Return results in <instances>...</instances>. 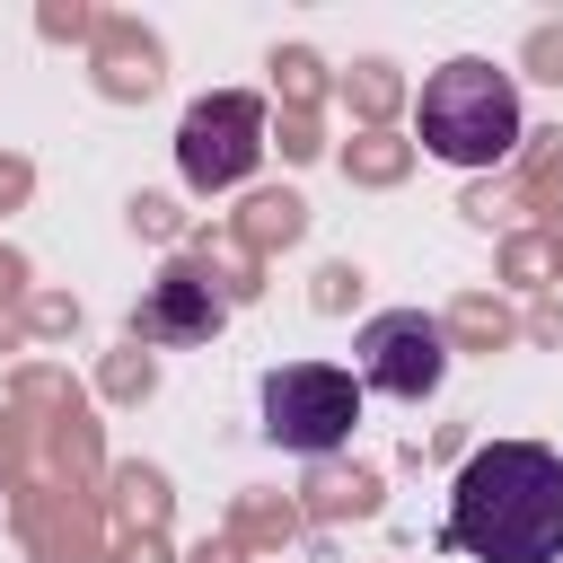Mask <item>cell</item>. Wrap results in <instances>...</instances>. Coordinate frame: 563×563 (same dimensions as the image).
Wrapping results in <instances>:
<instances>
[{"mask_svg": "<svg viewBox=\"0 0 563 563\" xmlns=\"http://www.w3.org/2000/svg\"><path fill=\"white\" fill-rule=\"evenodd\" d=\"M449 545L475 563H563V457L493 440L449 484Z\"/></svg>", "mask_w": 563, "mask_h": 563, "instance_id": "6da1fadb", "label": "cell"}, {"mask_svg": "<svg viewBox=\"0 0 563 563\" xmlns=\"http://www.w3.org/2000/svg\"><path fill=\"white\" fill-rule=\"evenodd\" d=\"M413 132H422V150L440 167H493V158H510V141H519V88H510V70H493L475 53L440 62L422 79V97H413Z\"/></svg>", "mask_w": 563, "mask_h": 563, "instance_id": "7a4b0ae2", "label": "cell"}, {"mask_svg": "<svg viewBox=\"0 0 563 563\" xmlns=\"http://www.w3.org/2000/svg\"><path fill=\"white\" fill-rule=\"evenodd\" d=\"M361 422V378L334 369V361H290L264 378V440L290 449V457H325L343 449Z\"/></svg>", "mask_w": 563, "mask_h": 563, "instance_id": "3957f363", "label": "cell"}, {"mask_svg": "<svg viewBox=\"0 0 563 563\" xmlns=\"http://www.w3.org/2000/svg\"><path fill=\"white\" fill-rule=\"evenodd\" d=\"M255 158H264V97L220 88V97L185 106V123H176V176L194 194H229L238 176H255Z\"/></svg>", "mask_w": 563, "mask_h": 563, "instance_id": "277c9868", "label": "cell"}, {"mask_svg": "<svg viewBox=\"0 0 563 563\" xmlns=\"http://www.w3.org/2000/svg\"><path fill=\"white\" fill-rule=\"evenodd\" d=\"M352 352H361V369H352V378H361V387H378V396H405V405H413V396H431V387L449 378V334H440L422 308H387V317H369Z\"/></svg>", "mask_w": 563, "mask_h": 563, "instance_id": "5b68a950", "label": "cell"}, {"mask_svg": "<svg viewBox=\"0 0 563 563\" xmlns=\"http://www.w3.org/2000/svg\"><path fill=\"white\" fill-rule=\"evenodd\" d=\"M229 325V299L211 290V273H194V264H167L158 282H150V299L132 308V334L141 343H211Z\"/></svg>", "mask_w": 563, "mask_h": 563, "instance_id": "8992f818", "label": "cell"}]
</instances>
